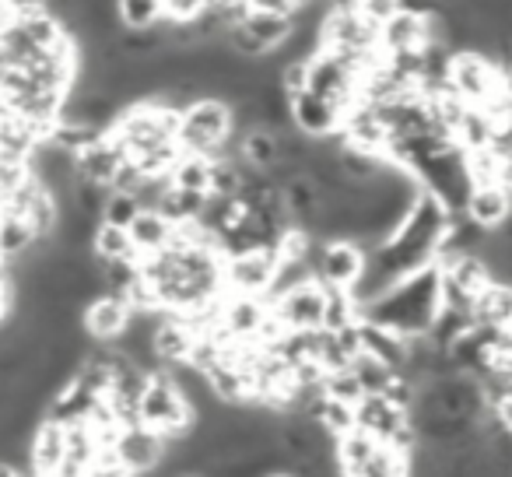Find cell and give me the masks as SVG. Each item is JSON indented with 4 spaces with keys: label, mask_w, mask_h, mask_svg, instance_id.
Returning a JSON list of instances; mask_svg holds the SVG:
<instances>
[{
    "label": "cell",
    "mask_w": 512,
    "mask_h": 477,
    "mask_svg": "<svg viewBox=\"0 0 512 477\" xmlns=\"http://www.w3.org/2000/svg\"><path fill=\"white\" fill-rule=\"evenodd\" d=\"M463 214H467V218H474L477 225H484V228H498L512 214V193L505 190L502 183L470 186L467 204H463Z\"/></svg>",
    "instance_id": "cell-14"
},
{
    "label": "cell",
    "mask_w": 512,
    "mask_h": 477,
    "mask_svg": "<svg viewBox=\"0 0 512 477\" xmlns=\"http://www.w3.org/2000/svg\"><path fill=\"white\" fill-rule=\"evenodd\" d=\"M204 8V0H162V18L172 25H190Z\"/></svg>",
    "instance_id": "cell-30"
},
{
    "label": "cell",
    "mask_w": 512,
    "mask_h": 477,
    "mask_svg": "<svg viewBox=\"0 0 512 477\" xmlns=\"http://www.w3.org/2000/svg\"><path fill=\"white\" fill-rule=\"evenodd\" d=\"M141 214V200L127 190H109L106 204H102V214L99 221H109V225H120V228H130V221Z\"/></svg>",
    "instance_id": "cell-27"
},
{
    "label": "cell",
    "mask_w": 512,
    "mask_h": 477,
    "mask_svg": "<svg viewBox=\"0 0 512 477\" xmlns=\"http://www.w3.org/2000/svg\"><path fill=\"white\" fill-rule=\"evenodd\" d=\"M239 25L256 39V43L264 46L267 53H271V50H278L288 36H292L295 22H292V15H285V11H256L253 8Z\"/></svg>",
    "instance_id": "cell-17"
},
{
    "label": "cell",
    "mask_w": 512,
    "mask_h": 477,
    "mask_svg": "<svg viewBox=\"0 0 512 477\" xmlns=\"http://www.w3.org/2000/svg\"><path fill=\"white\" fill-rule=\"evenodd\" d=\"M351 372L358 376V383H362L365 393H386L393 386V379L400 376L393 365L379 362V358L369 355V351H358V355L351 358Z\"/></svg>",
    "instance_id": "cell-22"
},
{
    "label": "cell",
    "mask_w": 512,
    "mask_h": 477,
    "mask_svg": "<svg viewBox=\"0 0 512 477\" xmlns=\"http://www.w3.org/2000/svg\"><path fill=\"white\" fill-rule=\"evenodd\" d=\"M323 393H327V397H337V400H348V404H358L365 390H362V383H358L355 372H351V365H344V369L323 372Z\"/></svg>",
    "instance_id": "cell-28"
},
{
    "label": "cell",
    "mask_w": 512,
    "mask_h": 477,
    "mask_svg": "<svg viewBox=\"0 0 512 477\" xmlns=\"http://www.w3.org/2000/svg\"><path fill=\"white\" fill-rule=\"evenodd\" d=\"M239 151L253 169H271L274 162L281 158V148H278V134L271 127H253L242 134L239 141Z\"/></svg>",
    "instance_id": "cell-21"
},
{
    "label": "cell",
    "mask_w": 512,
    "mask_h": 477,
    "mask_svg": "<svg viewBox=\"0 0 512 477\" xmlns=\"http://www.w3.org/2000/svg\"><path fill=\"white\" fill-rule=\"evenodd\" d=\"M130 323V306L127 299L113 292H102L95 295L92 302H85V316H81V327L92 341H116V337L127 330Z\"/></svg>",
    "instance_id": "cell-10"
},
{
    "label": "cell",
    "mask_w": 512,
    "mask_h": 477,
    "mask_svg": "<svg viewBox=\"0 0 512 477\" xmlns=\"http://www.w3.org/2000/svg\"><path fill=\"white\" fill-rule=\"evenodd\" d=\"M127 232H130V239H134L137 253L148 257V253H158V250H165V246H172L176 225H172L158 207H141V214L130 221Z\"/></svg>",
    "instance_id": "cell-16"
},
{
    "label": "cell",
    "mask_w": 512,
    "mask_h": 477,
    "mask_svg": "<svg viewBox=\"0 0 512 477\" xmlns=\"http://www.w3.org/2000/svg\"><path fill=\"white\" fill-rule=\"evenodd\" d=\"M92 253H95V260H141V253H137L127 228L109 225V221H99V225H95Z\"/></svg>",
    "instance_id": "cell-18"
},
{
    "label": "cell",
    "mask_w": 512,
    "mask_h": 477,
    "mask_svg": "<svg viewBox=\"0 0 512 477\" xmlns=\"http://www.w3.org/2000/svg\"><path fill=\"white\" fill-rule=\"evenodd\" d=\"M11 22H15V15H11V11L4 8V4H0V36H4V29H8Z\"/></svg>",
    "instance_id": "cell-34"
},
{
    "label": "cell",
    "mask_w": 512,
    "mask_h": 477,
    "mask_svg": "<svg viewBox=\"0 0 512 477\" xmlns=\"http://www.w3.org/2000/svg\"><path fill=\"white\" fill-rule=\"evenodd\" d=\"M432 43V15H414V11L400 8L393 18L379 25V50L383 53H407L421 50Z\"/></svg>",
    "instance_id": "cell-11"
},
{
    "label": "cell",
    "mask_w": 512,
    "mask_h": 477,
    "mask_svg": "<svg viewBox=\"0 0 512 477\" xmlns=\"http://www.w3.org/2000/svg\"><path fill=\"white\" fill-rule=\"evenodd\" d=\"M239 134L232 123V106L218 95H200L179 113L176 141L183 151L207 158H221L232 148V137Z\"/></svg>",
    "instance_id": "cell-2"
},
{
    "label": "cell",
    "mask_w": 512,
    "mask_h": 477,
    "mask_svg": "<svg viewBox=\"0 0 512 477\" xmlns=\"http://www.w3.org/2000/svg\"><path fill=\"white\" fill-rule=\"evenodd\" d=\"M207 8H225V4H232V0H204Z\"/></svg>",
    "instance_id": "cell-35"
},
{
    "label": "cell",
    "mask_w": 512,
    "mask_h": 477,
    "mask_svg": "<svg viewBox=\"0 0 512 477\" xmlns=\"http://www.w3.org/2000/svg\"><path fill=\"white\" fill-rule=\"evenodd\" d=\"M67 453V425L57 418H39V425L32 428V442H29V470L39 477H57L60 463Z\"/></svg>",
    "instance_id": "cell-9"
},
{
    "label": "cell",
    "mask_w": 512,
    "mask_h": 477,
    "mask_svg": "<svg viewBox=\"0 0 512 477\" xmlns=\"http://www.w3.org/2000/svg\"><path fill=\"white\" fill-rule=\"evenodd\" d=\"M211 162L214 158L207 155H193V151H183V155L176 158V165H172V183L183 186V190H200L207 193L211 190Z\"/></svg>",
    "instance_id": "cell-23"
},
{
    "label": "cell",
    "mask_w": 512,
    "mask_h": 477,
    "mask_svg": "<svg viewBox=\"0 0 512 477\" xmlns=\"http://www.w3.org/2000/svg\"><path fill=\"white\" fill-rule=\"evenodd\" d=\"M123 162H127V148L116 141L113 130L99 134L92 144H85V148L74 155L78 176L92 179V183H102V186H113V179H116V172H120Z\"/></svg>",
    "instance_id": "cell-8"
},
{
    "label": "cell",
    "mask_w": 512,
    "mask_h": 477,
    "mask_svg": "<svg viewBox=\"0 0 512 477\" xmlns=\"http://www.w3.org/2000/svg\"><path fill=\"white\" fill-rule=\"evenodd\" d=\"M32 243H36V232L29 228V221L0 207V260H18Z\"/></svg>",
    "instance_id": "cell-19"
},
{
    "label": "cell",
    "mask_w": 512,
    "mask_h": 477,
    "mask_svg": "<svg viewBox=\"0 0 512 477\" xmlns=\"http://www.w3.org/2000/svg\"><path fill=\"white\" fill-rule=\"evenodd\" d=\"M348 4L358 11V15L365 18V22L376 25V29L386 22V18H393V15H397V11H400L397 0H348Z\"/></svg>",
    "instance_id": "cell-29"
},
{
    "label": "cell",
    "mask_w": 512,
    "mask_h": 477,
    "mask_svg": "<svg viewBox=\"0 0 512 477\" xmlns=\"http://www.w3.org/2000/svg\"><path fill=\"white\" fill-rule=\"evenodd\" d=\"M292 99V123L309 137H334L341 130L344 113L334 106L330 99L316 92H299V95H288Z\"/></svg>",
    "instance_id": "cell-12"
},
{
    "label": "cell",
    "mask_w": 512,
    "mask_h": 477,
    "mask_svg": "<svg viewBox=\"0 0 512 477\" xmlns=\"http://www.w3.org/2000/svg\"><path fill=\"white\" fill-rule=\"evenodd\" d=\"M470 320L474 327H498V323H512V285L509 281L491 278L481 292L470 302Z\"/></svg>",
    "instance_id": "cell-15"
},
{
    "label": "cell",
    "mask_w": 512,
    "mask_h": 477,
    "mask_svg": "<svg viewBox=\"0 0 512 477\" xmlns=\"http://www.w3.org/2000/svg\"><path fill=\"white\" fill-rule=\"evenodd\" d=\"M309 264H313L320 285L351 292L365 271V246L355 243V239H320V243L313 239Z\"/></svg>",
    "instance_id": "cell-4"
},
{
    "label": "cell",
    "mask_w": 512,
    "mask_h": 477,
    "mask_svg": "<svg viewBox=\"0 0 512 477\" xmlns=\"http://www.w3.org/2000/svg\"><path fill=\"white\" fill-rule=\"evenodd\" d=\"M165 446H169V442H165L155 428L141 425V421L123 425L120 439H116V453H120L123 467H127L130 474H148V470H155L158 463L165 460Z\"/></svg>",
    "instance_id": "cell-7"
},
{
    "label": "cell",
    "mask_w": 512,
    "mask_h": 477,
    "mask_svg": "<svg viewBox=\"0 0 512 477\" xmlns=\"http://www.w3.org/2000/svg\"><path fill=\"white\" fill-rule=\"evenodd\" d=\"M204 204H207V193H200V190H183V186L172 183L169 190L162 193V200H158V211H162L165 218L172 221V225H183V221L200 218Z\"/></svg>",
    "instance_id": "cell-20"
},
{
    "label": "cell",
    "mask_w": 512,
    "mask_h": 477,
    "mask_svg": "<svg viewBox=\"0 0 512 477\" xmlns=\"http://www.w3.org/2000/svg\"><path fill=\"white\" fill-rule=\"evenodd\" d=\"M323 295L327 288L320 281H306V285L292 288V292L271 299V313L281 320L285 330H320L323 327Z\"/></svg>",
    "instance_id": "cell-6"
},
{
    "label": "cell",
    "mask_w": 512,
    "mask_h": 477,
    "mask_svg": "<svg viewBox=\"0 0 512 477\" xmlns=\"http://www.w3.org/2000/svg\"><path fill=\"white\" fill-rule=\"evenodd\" d=\"M256 11H285V15H292V0H249Z\"/></svg>",
    "instance_id": "cell-33"
},
{
    "label": "cell",
    "mask_w": 512,
    "mask_h": 477,
    "mask_svg": "<svg viewBox=\"0 0 512 477\" xmlns=\"http://www.w3.org/2000/svg\"><path fill=\"white\" fill-rule=\"evenodd\" d=\"M313 421H320V425L337 439V435H344L348 428L358 425L355 404H348V400H337V397H327V393H323V404H320V411H316Z\"/></svg>",
    "instance_id": "cell-26"
},
{
    "label": "cell",
    "mask_w": 512,
    "mask_h": 477,
    "mask_svg": "<svg viewBox=\"0 0 512 477\" xmlns=\"http://www.w3.org/2000/svg\"><path fill=\"white\" fill-rule=\"evenodd\" d=\"M278 274V250L274 246H256V250L228 253L225 257V292L260 295L267 299Z\"/></svg>",
    "instance_id": "cell-5"
},
{
    "label": "cell",
    "mask_w": 512,
    "mask_h": 477,
    "mask_svg": "<svg viewBox=\"0 0 512 477\" xmlns=\"http://www.w3.org/2000/svg\"><path fill=\"white\" fill-rule=\"evenodd\" d=\"M439 309H442L439 264H428V267H421V271L400 278L397 285H390L372 302L358 306V313L369 323L390 327L404 337H418V334H428V327H432Z\"/></svg>",
    "instance_id": "cell-1"
},
{
    "label": "cell",
    "mask_w": 512,
    "mask_h": 477,
    "mask_svg": "<svg viewBox=\"0 0 512 477\" xmlns=\"http://www.w3.org/2000/svg\"><path fill=\"white\" fill-rule=\"evenodd\" d=\"M491 407H495L502 428H509V432H512V393H502L498 400H491Z\"/></svg>",
    "instance_id": "cell-31"
},
{
    "label": "cell",
    "mask_w": 512,
    "mask_h": 477,
    "mask_svg": "<svg viewBox=\"0 0 512 477\" xmlns=\"http://www.w3.org/2000/svg\"><path fill=\"white\" fill-rule=\"evenodd\" d=\"M4 8L11 11V15H29V11H39V8H46V0H0Z\"/></svg>",
    "instance_id": "cell-32"
},
{
    "label": "cell",
    "mask_w": 512,
    "mask_h": 477,
    "mask_svg": "<svg viewBox=\"0 0 512 477\" xmlns=\"http://www.w3.org/2000/svg\"><path fill=\"white\" fill-rule=\"evenodd\" d=\"M15 22L22 25V32L32 39V43L39 46V50H50V46L57 43V39L67 32V29H64V22H60V18L53 15L50 8L29 11V15H18Z\"/></svg>",
    "instance_id": "cell-24"
},
{
    "label": "cell",
    "mask_w": 512,
    "mask_h": 477,
    "mask_svg": "<svg viewBox=\"0 0 512 477\" xmlns=\"http://www.w3.org/2000/svg\"><path fill=\"white\" fill-rule=\"evenodd\" d=\"M137 421L148 428H155L165 442L183 439L197 425V414L186 404V397L179 393V386L172 383L169 372H151L144 383L141 397H137Z\"/></svg>",
    "instance_id": "cell-3"
},
{
    "label": "cell",
    "mask_w": 512,
    "mask_h": 477,
    "mask_svg": "<svg viewBox=\"0 0 512 477\" xmlns=\"http://www.w3.org/2000/svg\"><path fill=\"white\" fill-rule=\"evenodd\" d=\"M355 418L365 432H372L379 442H390L400 428L407 425V411L393 404L386 393H362V400L355 404Z\"/></svg>",
    "instance_id": "cell-13"
},
{
    "label": "cell",
    "mask_w": 512,
    "mask_h": 477,
    "mask_svg": "<svg viewBox=\"0 0 512 477\" xmlns=\"http://www.w3.org/2000/svg\"><path fill=\"white\" fill-rule=\"evenodd\" d=\"M123 29H148L162 22V0H116Z\"/></svg>",
    "instance_id": "cell-25"
}]
</instances>
